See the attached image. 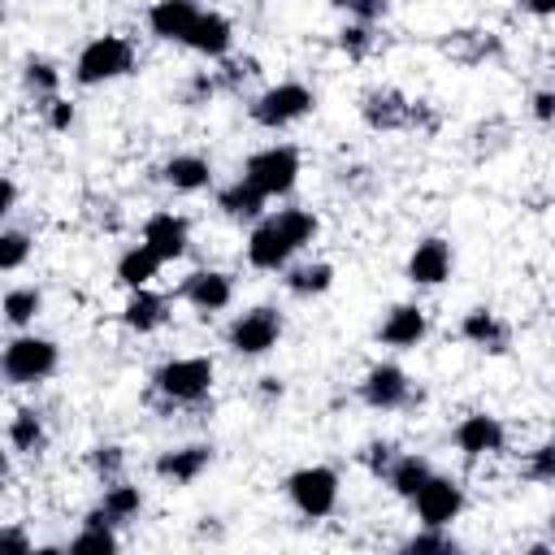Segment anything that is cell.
<instances>
[{"instance_id":"cell-24","label":"cell","mask_w":555,"mask_h":555,"mask_svg":"<svg viewBox=\"0 0 555 555\" xmlns=\"http://www.w3.org/2000/svg\"><path fill=\"white\" fill-rule=\"evenodd\" d=\"M217 208H221L230 221H260V212H264V195H260L247 178H234L230 186L217 191Z\"/></svg>"},{"instance_id":"cell-41","label":"cell","mask_w":555,"mask_h":555,"mask_svg":"<svg viewBox=\"0 0 555 555\" xmlns=\"http://www.w3.org/2000/svg\"><path fill=\"white\" fill-rule=\"evenodd\" d=\"M408 130L416 134H438V108L429 100H412L408 104Z\"/></svg>"},{"instance_id":"cell-21","label":"cell","mask_w":555,"mask_h":555,"mask_svg":"<svg viewBox=\"0 0 555 555\" xmlns=\"http://www.w3.org/2000/svg\"><path fill=\"white\" fill-rule=\"evenodd\" d=\"M230 43H234V26H230V17H221V13H199L195 30L186 35V48L199 52V56H208V61L230 56Z\"/></svg>"},{"instance_id":"cell-5","label":"cell","mask_w":555,"mask_h":555,"mask_svg":"<svg viewBox=\"0 0 555 555\" xmlns=\"http://www.w3.org/2000/svg\"><path fill=\"white\" fill-rule=\"evenodd\" d=\"M286 499L295 503L299 516L308 520H325L334 507H338V473L330 464H308V468H295L286 477Z\"/></svg>"},{"instance_id":"cell-22","label":"cell","mask_w":555,"mask_h":555,"mask_svg":"<svg viewBox=\"0 0 555 555\" xmlns=\"http://www.w3.org/2000/svg\"><path fill=\"white\" fill-rule=\"evenodd\" d=\"M165 317H169V299L156 295V291H147V286L130 291V299H126V308H121V325L134 330V334H152V330H160Z\"/></svg>"},{"instance_id":"cell-35","label":"cell","mask_w":555,"mask_h":555,"mask_svg":"<svg viewBox=\"0 0 555 555\" xmlns=\"http://www.w3.org/2000/svg\"><path fill=\"white\" fill-rule=\"evenodd\" d=\"M273 217H278V221H282V230H286V234L295 238V247L312 243V238H317V230H321L317 212H308V208H278Z\"/></svg>"},{"instance_id":"cell-8","label":"cell","mask_w":555,"mask_h":555,"mask_svg":"<svg viewBox=\"0 0 555 555\" xmlns=\"http://www.w3.org/2000/svg\"><path fill=\"white\" fill-rule=\"evenodd\" d=\"M360 399H364L373 412H395V408L421 403L425 395L412 390V382H408V373H403L399 364H373V369L364 373V382H360Z\"/></svg>"},{"instance_id":"cell-47","label":"cell","mask_w":555,"mask_h":555,"mask_svg":"<svg viewBox=\"0 0 555 555\" xmlns=\"http://www.w3.org/2000/svg\"><path fill=\"white\" fill-rule=\"evenodd\" d=\"M0 538H4V542H9V546H17V551H30V555H35V542H30V538H26V533H22V529H13V525H9V529H4V533H0Z\"/></svg>"},{"instance_id":"cell-36","label":"cell","mask_w":555,"mask_h":555,"mask_svg":"<svg viewBox=\"0 0 555 555\" xmlns=\"http://www.w3.org/2000/svg\"><path fill=\"white\" fill-rule=\"evenodd\" d=\"M403 551H460V542L451 538V525H421L408 542H403Z\"/></svg>"},{"instance_id":"cell-27","label":"cell","mask_w":555,"mask_h":555,"mask_svg":"<svg viewBox=\"0 0 555 555\" xmlns=\"http://www.w3.org/2000/svg\"><path fill=\"white\" fill-rule=\"evenodd\" d=\"M286 291L299 295V299H312V295H325L334 286V264L325 260H308V264H286Z\"/></svg>"},{"instance_id":"cell-3","label":"cell","mask_w":555,"mask_h":555,"mask_svg":"<svg viewBox=\"0 0 555 555\" xmlns=\"http://www.w3.org/2000/svg\"><path fill=\"white\" fill-rule=\"evenodd\" d=\"M130 69H134V43L126 35H95L91 43H82L74 61V82L104 87L113 78H126Z\"/></svg>"},{"instance_id":"cell-4","label":"cell","mask_w":555,"mask_h":555,"mask_svg":"<svg viewBox=\"0 0 555 555\" xmlns=\"http://www.w3.org/2000/svg\"><path fill=\"white\" fill-rule=\"evenodd\" d=\"M312 87H304V82H278V87H264L251 104H247V113H251V121L256 126H264V130H286V126H295V121H304L308 113H312Z\"/></svg>"},{"instance_id":"cell-11","label":"cell","mask_w":555,"mask_h":555,"mask_svg":"<svg viewBox=\"0 0 555 555\" xmlns=\"http://www.w3.org/2000/svg\"><path fill=\"white\" fill-rule=\"evenodd\" d=\"M178 295H182L195 312L212 317V312L230 308V299H234V282H230V273H221V269H195V273L182 278Z\"/></svg>"},{"instance_id":"cell-13","label":"cell","mask_w":555,"mask_h":555,"mask_svg":"<svg viewBox=\"0 0 555 555\" xmlns=\"http://www.w3.org/2000/svg\"><path fill=\"white\" fill-rule=\"evenodd\" d=\"M451 438H455V447H460L468 460H477V455H494V451H503L507 429H503V421L490 416V412H468V416L455 425Z\"/></svg>"},{"instance_id":"cell-15","label":"cell","mask_w":555,"mask_h":555,"mask_svg":"<svg viewBox=\"0 0 555 555\" xmlns=\"http://www.w3.org/2000/svg\"><path fill=\"white\" fill-rule=\"evenodd\" d=\"M408 95L395 87H369L360 95V117L369 130H408Z\"/></svg>"},{"instance_id":"cell-26","label":"cell","mask_w":555,"mask_h":555,"mask_svg":"<svg viewBox=\"0 0 555 555\" xmlns=\"http://www.w3.org/2000/svg\"><path fill=\"white\" fill-rule=\"evenodd\" d=\"M9 447L17 455H39L48 447V425L35 408H17L13 421H9Z\"/></svg>"},{"instance_id":"cell-37","label":"cell","mask_w":555,"mask_h":555,"mask_svg":"<svg viewBox=\"0 0 555 555\" xmlns=\"http://www.w3.org/2000/svg\"><path fill=\"white\" fill-rule=\"evenodd\" d=\"M403 451L390 442V438H373V442H364V451H360V464L373 473V477H386L390 468H395V460H399Z\"/></svg>"},{"instance_id":"cell-10","label":"cell","mask_w":555,"mask_h":555,"mask_svg":"<svg viewBox=\"0 0 555 555\" xmlns=\"http://www.w3.org/2000/svg\"><path fill=\"white\" fill-rule=\"evenodd\" d=\"M412 507H416L421 525H451V520L464 512V486H460L455 477L434 473V477H429V481L416 490Z\"/></svg>"},{"instance_id":"cell-40","label":"cell","mask_w":555,"mask_h":555,"mask_svg":"<svg viewBox=\"0 0 555 555\" xmlns=\"http://www.w3.org/2000/svg\"><path fill=\"white\" fill-rule=\"evenodd\" d=\"M338 48H343L347 56H356V61H360V56H364V52L373 48V26H369V22H356V17H351V22H347V26L338 30Z\"/></svg>"},{"instance_id":"cell-38","label":"cell","mask_w":555,"mask_h":555,"mask_svg":"<svg viewBox=\"0 0 555 555\" xmlns=\"http://www.w3.org/2000/svg\"><path fill=\"white\" fill-rule=\"evenodd\" d=\"M525 477L542 481V486H555V442H542L525 455Z\"/></svg>"},{"instance_id":"cell-51","label":"cell","mask_w":555,"mask_h":555,"mask_svg":"<svg viewBox=\"0 0 555 555\" xmlns=\"http://www.w3.org/2000/svg\"><path fill=\"white\" fill-rule=\"evenodd\" d=\"M551 442H555V434H551Z\"/></svg>"},{"instance_id":"cell-19","label":"cell","mask_w":555,"mask_h":555,"mask_svg":"<svg viewBox=\"0 0 555 555\" xmlns=\"http://www.w3.org/2000/svg\"><path fill=\"white\" fill-rule=\"evenodd\" d=\"M425 330H429V321H425V308H416V304H395L386 317H382V343L386 347H399V351H408V347H416L421 338H425Z\"/></svg>"},{"instance_id":"cell-6","label":"cell","mask_w":555,"mask_h":555,"mask_svg":"<svg viewBox=\"0 0 555 555\" xmlns=\"http://www.w3.org/2000/svg\"><path fill=\"white\" fill-rule=\"evenodd\" d=\"M238 178H247L264 199L286 195V191L295 186V178H299V152H295L291 143L260 147V152H251V156L243 160V173H238Z\"/></svg>"},{"instance_id":"cell-14","label":"cell","mask_w":555,"mask_h":555,"mask_svg":"<svg viewBox=\"0 0 555 555\" xmlns=\"http://www.w3.org/2000/svg\"><path fill=\"white\" fill-rule=\"evenodd\" d=\"M208 464H212V447H204V442H186V447H169V451H160V455L152 460V473H156L160 481H169V486H191Z\"/></svg>"},{"instance_id":"cell-46","label":"cell","mask_w":555,"mask_h":555,"mask_svg":"<svg viewBox=\"0 0 555 555\" xmlns=\"http://www.w3.org/2000/svg\"><path fill=\"white\" fill-rule=\"evenodd\" d=\"M13 208H17V182H13V178H4V182H0V212L9 217Z\"/></svg>"},{"instance_id":"cell-43","label":"cell","mask_w":555,"mask_h":555,"mask_svg":"<svg viewBox=\"0 0 555 555\" xmlns=\"http://www.w3.org/2000/svg\"><path fill=\"white\" fill-rule=\"evenodd\" d=\"M347 17H356V22H377V17H386V0H334Z\"/></svg>"},{"instance_id":"cell-17","label":"cell","mask_w":555,"mask_h":555,"mask_svg":"<svg viewBox=\"0 0 555 555\" xmlns=\"http://www.w3.org/2000/svg\"><path fill=\"white\" fill-rule=\"evenodd\" d=\"M460 338L481 347V351H490V356H503L512 347V325L490 308H468L460 317Z\"/></svg>"},{"instance_id":"cell-18","label":"cell","mask_w":555,"mask_h":555,"mask_svg":"<svg viewBox=\"0 0 555 555\" xmlns=\"http://www.w3.org/2000/svg\"><path fill=\"white\" fill-rule=\"evenodd\" d=\"M451 278V243L447 238H421L408 256V282L416 286H438Z\"/></svg>"},{"instance_id":"cell-44","label":"cell","mask_w":555,"mask_h":555,"mask_svg":"<svg viewBox=\"0 0 555 555\" xmlns=\"http://www.w3.org/2000/svg\"><path fill=\"white\" fill-rule=\"evenodd\" d=\"M529 113H533L542 126H555V87H542V91H533V100H529Z\"/></svg>"},{"instance_id":"cell-45","label":"cell","mask_w":555,"mask_h":555,"mask_svg":"<svg viewBox=\"0 0 555 555\" xmlns=\"http://www.w3.org/2000/svg\"><path fill=\"white\" fill-rule=\"evenodd\" d=\"M516 9L533 17H555V0H516Z\"/></svg>"},{"instance_id":"cell-23","label":"cell","mask_w":555,"mask_h":555,"mask_svg":"<svg viewBox=\"0 0 555 555\" xmlns=\"http://www.w3.org/2000/svg\"><path fill=\"white\" fill-rule=\"evenodd\" d=\"M442 52L460 65H481V61L499 56V35H490V30H451V39H442Z\"/></svg>"},{"instance_id":"cell-16","label":"cell","mask_w":555,"mask_h":555,"mask_svg":"<svg viewBox=\"0 0 555 555\" xmlns=\"http://www.w3.org/2000/svg\"><path fill=\"white\" fill-rule=\"evenodd\" d=\"M199 4L195 0H156L152 9H147V30L156 35V39H165V43H186V35L195 30V22H199Z\"/></svg>"},{"instance_id":"cell-25","label":"cell","mask_w":555,"mask_h":555,"mask_svg":"<svg viewBox=\"0 0 555 555\" xmlns=\"http://www.w3.org/2000/svg\"><path fill=\"white\" fill-rule=\"evenodd\" d=\"M160 264H165V260H160L147 243H134V247H126V251L117 256V282L130 286V291L152 286V278L160 273Z\"/></svg>"},{"instance_id":"cell-9","label":"cell","mask_w":555,"mask_h":555,"mask_svg":"<svg viewBox=\"0 0 555 555\" xmlns=\"http://www.w3.org/2000/svg\"><path fill=\"white\" fill-rule=\"evenodd\" d=\"M295 251H299V247H295V238L282 230L278 217H260V221L251 225V234H247V264L260 269V273L286 269Z\"/></svg>"},{"instance_id":"cell-28","label":"cell","mask_w":555,"mask_h":555,"mask_svg":"<svg viewBox=\"0 0 555 555\" xmlns=\"http://www.w3.org/2000/svg\"><path fill=\"white\" fill-rule=\"evenodd\" d=\"M429 477H434V464H429L425 455H399V460H395V468L386 473V486H390L399 499H408V503H412V499H416V490H421Z\"/></svg>"},{"instance_id":"cell-34","label":"cell","mask_w":555,"mask_h":555,"mask_svg":"<svg viewBox=\"0 0 555 555\" xmlns=\"http://www.w3.org/2000/svg\"><path fill=\"white\" fill-rule=\"evenodd\" d=\"M30 234L26 230H17V225H9V230H0V269L4 273H17L22 264H26V256H30Z\"/></svg>"},{"instance_id":"cell-1","label":"cell","mask_w":555,"mask_h":555,"mask_svg":"<svg viewBox=\"0 0 555 555\" xmlns=\"http://www.w3.org/2000/svg\"><path fill=\"white\" fill-rule=\"evenodd\" d=\"M212 390V360L208 356H178L152 373V399L165 408H195Z\"/></svg>"},{"instance_id":"cell-2","label":"cell","mask_w":555,"mask_h":555,"mask_svg":"<svg viewBox=\"0 0 555 555\" xmlns=\"http://www.w3.org/2000/svg\"><path fill=\"white\" fill-rule=\"evenodd\" d=\"M61 364V351L52 338H39V334H17L4 343V356H0V373L9 386H39L56 373Z\"/></svg>"},{"instance_id":"cell-29","label":"cell","mask_w":555,"mask_h":555,"mask_svg":"<svg viewBox=\"0 0 555 555\" xmlns=\"http://www.w3.org/2000/svg\"><path fill=\"white\" fill-rule=\"evenodd\" d=\"M22 87L35 95V104H43V100H52V95L61 91V69H56L48 56H26V65H22Z\"/></svg>"},{"instance_id":"cell-20","label":"cell","mask_w":555,"mask_h":555,"mask_svg":"<svg viewBox=\"0 0 555 555\" xmlns=\"http://www.w3.org/2000/svg\"><path fill=\"white\" fill-rule=\"evenodd\" d=\"M160 178H165L173 191L195 195V191H208V186H212V165H208V156H199V152H178V156H169V160L160 165Z\"/></svg>"},{"instance_id":"cell-30","label":"cell","mask_w":555,"mask_h":555,"mask_svg":"<svg viewBox=\"0 0 555 555\" xmlns=\"http://www.w3.org/2000/svg\"><path fill=\"white\" fill-rule=\"evenodd\" d=\"M39 312H43L39 286H9V295H4V325L9 330H26Z\"/></svg>"},{"instance_id":"cell-31","label":"cell","mask_w":555,"mask_h":555,"mask_svg":"<svg viewBox=\"0 0 555 555\" xmlns=\"http://www.w3.org/2000/svg\"><path fill=\"white\" fill-rule=\"evenodd\" d=\"M100 503L108 507V516H113L117 525H126V520H134V516L143 512V490H139V486H130V481L121 477V481L104 486V499H100Z\"/></svg>"},{"instance_id":"cell-39","label":"cell","mask_w":555,"mask_h":555,"mask_svg":"<svg viewBox=\"0 0 555 555\" xmlns=\"http://www.w3.org/2000/svg\"><path fill=\"white\" fill-rule=\"evenodd\" d=\"M217 74H208V69H195L191 78H186V87H182V104L186 108H204L212 95H217Z\"/></svg>"},{"instance_id":"cell-32","label":"cell","mask_w":555,"mask_h":555,"mask_svg":"<svg viewBox=\"0 0 555 555\" xmlns=\"http://www.w3.org/2000/svg\"><path fill=\"white\" fill-rule=\"evenodd\" d=\"M87 468L95 473L100 486H113V481L126 477V451L117 442H100V447L87 451Z\"/></svg>"},{"instance_id":"cell-50","label":"cell","mask_w":555,"mask_h":555,"mask_svg":"<svg viewBox=\"0 0 555 555\" xmlns=\"http://www.w3.org/2000/svg\"><path fill=\"white\" fill-rule=\"evenodd\" d=\"M551 542H555V516H551Z\"/></svg>"},{"instance_id":"cell-48","label":"cell","mask_w":555,"mask_h":555,"mask_svg":"<svg viewBox=\"0 0 555 555\" xmlns=\"http://www.w3.org/2000/svg\"><path fill=\"white\" fill-rule=\"evenodd\" d=\"M260 399H282V377H260Z\"/></svg>"},{"instance_id":"cell-12","label":"cell","mask_w":555,"mask_h":555,"mask_svg":"<svg viewBox=\"0 0 555 555\" xmlns=\"http://www.w3.org/2000/svg\"><path fill=\"white\" fill-rule=\"evenodd\" d=\"M143 243H147L160 260H178V256H186V247H191V221H186L182 212L160 208V212H152V217L143 221Z\"/></svg>"},{"instance_id":"cell-33","label":"cell","mask_w":555,"mask_h":555,"mask_svg":"<svg viewBox=\"0 0 555 555\" xmlns=\"http://www.w3.org/2000/svg\"><path fill=\"white\" fill-rule=\"evenodd\" d=\"M212 74H217V82L225 91H243L260 74V61L256 56H221V69H212Z\"/></svg>"},{"instance_id":"cell-42","label":"cell","mask_w":555,"mask_h":555,"mask_svg":"<svg viewBox=\"0 0 555 555\" xmlns=\"http://www.w3.org/2000/svg\"><path fill=\"white\" fill-rule=\"evenodd\" d=\"M39 113H43L48 130H69V126H74V104H69V100H61V95L43 100V104H39Z\"/></svg>"},{"instance_id":"cell-7","label":"cell","mask_w":555,"mask_h":555,"mask_svg":"<svg viewBox=\"0 0 555 555\" xmlns=\"http://www.w3.org/2000/svg\"><path fill=\"white\" fill-rule=\"evenodd\" d=\"M278 338H282V312L269 308V304L238 312L225 330V343H230L234 356H264V351L278 347Z\"/></svg>"},{"instance_id":"cell-49","label":"cell","mask_w":555,"mask_h":555,"mask_svg":"<svg viewBox=\"0 0 555 555\" xmlns=\"http://www.w3.org/2000/svg\"><path fill=\"white\" fill-rule=\"evenodd\" d=\"M525 551H529V555H551V551H555V542H529Z\"/></svg>"}]
</instances>
